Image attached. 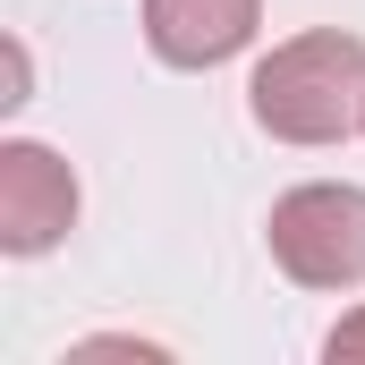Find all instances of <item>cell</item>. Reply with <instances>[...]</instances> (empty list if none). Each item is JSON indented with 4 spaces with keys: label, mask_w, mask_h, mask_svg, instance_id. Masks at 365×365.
Segmentation results:
<instances>
[{
    "label": "cell",
    "mask_w": 365,
    "mask_h": 365,
    "mask_svg": "<svg viewBox=\"0 0 365 365\" xmlns=\"http://www.w3.org/2000/svg\"><path fill=\"white\" fill-rule=\"evenodd\" d=\"M247 110L272 145H349L365 136V43L340 26L289 34L255 60Z\"/></svg>",
    "instance_id": "6da1fadb"
},
{
    "label": "cell",
    "mask_w": 365,
    "mask_h": 365,
    "mask_svg": "<svg viewBox=\"0 0 365 365\" xmlns=\"http://www.w3.org/2000/svg\"><path fill=\"white\" fill-rule=\"evenodd\" d=\"M264 238H272V264L297 289H357L365 280V187H340V179L289 187L264 221Z\"/></svg>",
    "instance_id": "7a4b0ae2"
},
{
    "label": "cell",
    "mask_w": 365,
    "mask_h": 365,
    "mask_svg": "<svg viewBox=\"0 0 365 365\" xmlns=\"http://www.w3.org/2000/svg\"><path fill=\"white\" fill-rule=\"evenodd\" d=\"M68 230H77V170H68L51 145L9 136V145H0V255L34 264V255H51Z\"/></svg>",
    "instance_id": "3957f363"
},
{
    "label": "cell",
    "mask_w": 365,
    "mask_h": 365,
    "mask_svg": "<svg viewBox=\"0 0 365 365\" xmlns=\"http://www.w3.org/2000/svg\"><path fill=\"white\" fill-rule=\"evenodd\" d=\"M264 0H145V43L170 68H221L255 43Z\"/></svg>",
    "instance_id": "277c9868"
},
{
    "label": "cell",
    "mask_w": 365,
    "mask_h": 365,
    "mask_svg": "<svg viewBox=\"0 0 365 365\" xmlns=\"http://www.w3.org/2000/svg\"><path fill=\"white\" fill-rule=\"evenodd\" d=\"M323 357H331V365H365V306L340 314V323L323 331Z\"/></svg>",
    "instance_id": "5b68a950"
}]
</instances>
